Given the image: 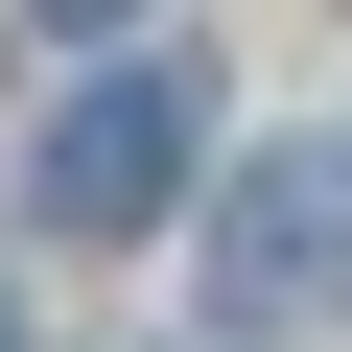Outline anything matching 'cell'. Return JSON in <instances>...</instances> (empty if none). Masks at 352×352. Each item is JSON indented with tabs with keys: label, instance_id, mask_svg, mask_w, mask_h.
<instances>
[{
	"label": "cell",
	"instance_id": "1",
	"mask_svg": "<svg viewBox=\"0 0 352 352\" xmlns=\"http://www.w3.org/2000/svg\"><path fill=\"white\" fill-rule=\"evenodd\" d=\"M212 305L235 329H329L352 305V141H282L212 188Z\"/></svg>",
	"mask_w": 352,
	"mask_h": 352
},
{
	"label": "cell",
	"instance_id": "2",
	"mask_svg": "<svg viewBox=\"0 0 352 352\" xmlns=\"http://www.w3.org/2000/svg\"><path fill=\"white\" fill-rule=\"evenodd\" d=\"M188 141H212V94L188 71H94L71 118H47V235H164V188H188Z\"/></svg>",
	"mask_w": 352,
	"mask_h": 352
},
{
	"label": "cell",
	"instance_id": "3",
	"mask_svg": "<svg viewBox=\"0 0 352 352\" xmlns=\"http://www.w3.org/2000/svg\"><path fill=\"white\" fill-rule=\"evenodd\" d=\"M24 24H141V0H24Z\"/></svg>",
	"mask_w": 352,
	"mask_h": 352
}]
</instances>
